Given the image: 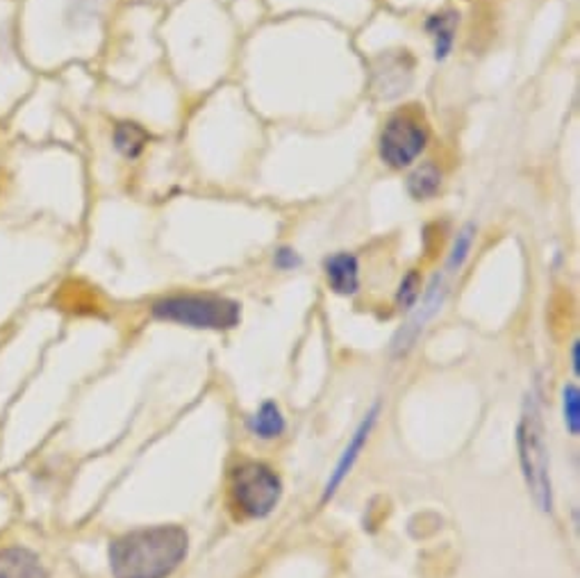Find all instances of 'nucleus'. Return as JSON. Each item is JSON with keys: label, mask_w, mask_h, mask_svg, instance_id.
<instances>
[{"label": "nucleus", "mask_w": 580, "mask_h": 578, "mask_svg": "<svg viewBox=\"0 0 580 578\" xmlns=\"http://www.w3.org/2000/svg\"><path fill=\"white\" fill-rule=\"evenodd\" d=\"M324 272L328 287L340 296H353L360 290V262L353 253L340 251L326 257Z\"/></svg>", "instance_id": "nucleus-8"}, {"label": "nucleus", "mask_w": 580, "mask_h": 578, "mask_svg": "<svg viewBox=\"0 0 580 578\" xmlns=\"http://www.w3.org/2000/svg\"><path fill=\"white\" fill-rule=\"evenodd\" d=\"M250 431L262 440H276L285 433V417L274 401H265L250 419Z\"/></svg>", "instance_id": "nucleus-13"}, {"label": "nucleus", "mask_w": 580, "mask_h": 578, "mask_svg": "<svg viewBox=\"0 0 580 578\" xmlns=\"http://www.w3.org/2000/svg\"><path fill=\"white\" fill-rule=\"evenodd\" d=\"M562 412H564V427L571 435L580 433V390L578 385H567L562 390Z\"/></svg>", "instance_id": "nucleus-15"}, {"label": "nucleus", "mask_w": 580, "mask_h": 578, "mask_svg": "<svg viewBox=\"0 0 580 578\" xmlns=\"http://www.w3.org/2000/svg\"><path fill=\"white\" fill-rule=\"evenodd\" d=\"M376 417H379V405H374L372 410L366 412V417L362 419V424H360L357 431L353 433L348 447L344 449V453H342V458H340L335 471H333L328 483H326L324 501H328V499L340 490V486L346 481V477L351 474V469L355 467V462H357V458H360V453H362V449H364L368 435H372V431H374V427H376Z\"/></svg>", "instance_id": "nucleus-7"}, {"label": "nucleus", "mask_w": 580, "mask_h": 578, "mask_svg": "<svg viewBox=\"0 0 580 578\" xmlns=\"http://www.w3.org/2000/svg\"><path fill=\"white\" fill-rule=\"evenodd\" d=\"M473 239H476V226L466 224L458 233V237H455V242L451 246V253H449V259H446V274H460L462 272V267L466 265V259H469Z\"/></svg>", "instance_id": "nucleus-14"}, {"label": "nucleus", "mask_w": 580, "mask_h": 578, "mask_svg": "<svg viewBox=\"0 0 580 578\" xmlns=\"http://www.w3.org/2000/svg\"><path fill=\"white\" fill-rule=\"evenodd\" d=\"M458 26H460V12L455 10L435 12L424 21V30L433 39V58L438 62L449 60V56L453 52Z\"/></svg>", "instance_id": "nucleus-9"}, {"label": "nucleus", "mask_w": 580, "mask_h": 578, "mask_svg": "<svg viewBox=\"0 0 580 578\" xmlns=\"http://www.w3.org/2000/svg\"><path fill=\"white\" fill-rule=\"evenodd\" d=\"M405 189L414 200H431L442 189V172L435 163H424L412 169Z\"/></svg>", "instance_id": "nucleus-11"}, {"label": "nucleus", "mask_w": 580, "mask_h": 578, "mask_svg": "<svg viewBox=\"0 0 580 578\" xmlns=\"http://www.w3.org/2000/svg\"><path fill=\"white\" fill-rule=\"evenodd\" d=\"M150 314L160 322L198 331H233L242 322V305L224 296H167L155 301Z\"/></svg>", "instance_id": "nucleus-3"}, {"label": "nucleus", "mask_w": 580, "mask_h": 578, "mask_svg": "<svg viewBox=\"0 0 580 578\" xmlns=\"http://www.w3.org/2000/svg\"><path fill=\"white\" fill-rule=\"evenodd\" d=\"M421 298V278L419 274L412 270L403 276L401 285H399V292H396V305L401 310H412Z\"/></svg>", "instance_id": "nucleus-16"}, {"label": "nucleus", "mask_w": 580, "mask_h": 578, "mask_svg": "<svg viewBox=\"0 0 580 578\" xmlns=\"http://www.w3.org/2000/svg\"><path fill=\"white\" fill-rule=\"evenodd\" d=\"M0 578H48L39 556L26 547L0 549Z\"/></svg>", "instance_id": "nucleus-10"}, {"label": "nucleus", "mask_w": 580, "mask_h": 578, "mask_svg": "<svg viewBox=\"0 0 580 578\" xmlns=\"http://www.w3.org/2000/svg\"><path fill=\"white\" fill-rule=\"evenodd\" d=\"M301 255L292 248V246H281L276 253H274V265L276 270L281 272H294L301 267Z\"/></svg>", "instance_id": "nucleus-17"}, {"label": "nucleus", "mask_w": 580, "mask_h": 578, "mask_svg": "<svg viewBox=\"0 0 580 578\" xmlns=\"http://www.w3.org/2000/svg\"><path fill=\"white\" fill-rule=\"evenodd\" d=\"M150 135L146 133V128H141L139 124H132V121H124L115 128L112 133V144L117 148L119 155H124L126 160H135V157H139L148 144Z\"/></svg>", "instance_id": "nucleus-12"}, {"label": "nucleus", "mask_w": 580, "mask_h": 578, "mask_svg": "<svg viewBox=\"0 0 580 578\" xmlns=\"http://www.w3.org/2000/svg\"><path fill=\"white\" fill-rule=\"evenodd\" d=\"M189 553V536L176 523L130 531L110 545L115 578H169Z\"/></svg>", "instance_id": "nucleus-1"}, {"label": "nucleus", "mask_w": 580, "mask_h": 578, "mask_svg": "<svg viewBox=\"0 0 580 578\" xmlns=\"http://www.w3.org/2000/svg\"><path fill=\"white\" fill-rule=\"evenodd\" d=\"M580 342H573V346H571V366H573V374H580V357H578V351H580V346H578Z\"/></svg>", "instance_id": "nucleus-18"}, {"label": "nucleus", "mask_w": 580, "mask_h": 578, "mask_svg": "<svg viewBox=\"0 0 580 578\" xmlns=\"http://www.w3.org/2000/svg\"><path fill=\"white\" fill-rule=\"evenodd\" d=\"M429 146V130L410 115H394L379 137V157L390 169H410Z\"/></svg>", "instance_id": "nucleus-5"}, {"label": "nucleus", "mask_w": 580, "mask_h": 578, "mask_svg": "<svg viewBox=\"0 0 580 578\" xmlns=\"http://www.w3.org/2000/svg\"><path fill=\"white\" fill-rule=\"evenodd\" d=\"M517 449H519V462H521L525 488H529L535 506L542 512H551L553 510L551 460H549V447L544 438L542 412L535 394H531L523 403L521 419L517 427Z\"/></svg>", "instance_id": "nucleus-2"}, {"label": "nucleus", "mask_w": 580, "mask_h": 578, "mask_svg": "<svg viewBox=\"0 0 580 578\" xmlns=\"http://www.w3.org/2000/svg\"><path fill=\"white\" fill-rule=\"evenodd\" d=\"M446 296H449L446 276L444 274H435L431 285H429V290L424 292V296H421V305H414L416 312L412 314L410 322L396 333L394 346H392L394 353H407L416 344V340H419L421 333H424L426 324L442 310Z\"/></svg>", "instance_id": "nucleus-6"}, {"label": "nucleus", "mask_w": 580, "mask_h": 578, "mask_svg": "<svg viewBox=\"0 0 580 578\" xmlns=\"http://www.w3.org/2000/svg\"><path fill=\"white\" fill-rule=\"evenodd\" d=\"M235 508L248 519L269 517L283 497V483L276 471L262 462H244L230 477Z\"/></svg>", "instance_id": "nucleus-4"}]
</instances>
